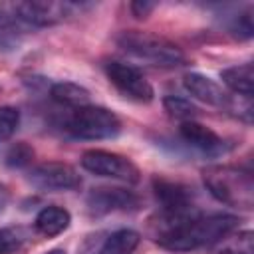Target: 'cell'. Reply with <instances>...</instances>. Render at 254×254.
Here are the masks:
<instances>
[{"label":"cell","mask_w":254,"mask_h":254,"mask_svg":"<svg viewBox=\"0 0 254 254\" xmlns=\"http://www.w3.org/2000/svg\"><path fill=\"white\" fill-rule=\"evenodd\" d=\"M240 218L234 214L214 212L200 214L189 212L181 216H163L157 222L153 240L169 252H190L196 248L212 246L226 234L238 230Z\"/></svg>","instance_id":"6da1fadb"},{"label":"cell","mask_w":254,"mask_h":254,"mask_svg":"<svg viewBox=\"0 0 254 254\" xmlns=\"http://www.w3.org/2000/svg\"><path fill=\"white\" fill-rule=\"evenodd\" d=\"M206 190L222 204L250 210L254 206V181L250 171L234 165H208L202 169Z\"/></svg>","instance_id":"7a4b0ae2"},{"label":"cell","mask_w":254,"mask_h":254,"mask_svg":"<svg viewBox=\"0 0 254 254\" xmlns=\"http://www.w3.org/2000/svg\"><path fill=\"white\" fill-rule=\"evenodd\" d=\"M115 44L121 52L133 56L135 60L147 62L157 67H177L185 62V52L171 40L141 30H123L117 34Z\"/></svg>","instance_id":"3957f363"},{"label":"cell","mask_w":254,"mask_h":254,"mask_svg":"<svg viewBox=\"0 0 254 254\" xmlns=\"http://www.w3.org/2000/svg\"><path fill=\"white\" fill-rule=\"evenodd\" d=\"M65 131L73 139L83 141L115 139L121 133V119L111 109L89 103L71 111V115L65 119Z\"/></svg>","instance_id":"277c9868"},{"label":"cell","mask_w":254,"mask_h":254,"mask_svg":"<svg viewBox=\"0 0 254 254\" xmlns=\"http://www.w3.org/2000/svg\"><path fill=\"white\" fill-rule=\"evenodd\" d=\"M79 163L87 173L97 175V177L115 179V181H121L127 185H137L141 181L139 167L129 157H123V155L113 153V151L87 149L81 153Z\"/></svg>","instance_id":"5b68a950"},{"label":"cell","mask_w":254,"mask_h":254,"mask_svg":"<svg viewBox=\"0 0 254 254\" xmlns=\"http://www.w3.org/2000/svg\"><path fill=\"white\" fill-rule=\"evenodd\" d=\"M83 4L73 2H50V0H28L10 4L12 14L24 26L32 28H48L64 22L67 16H73L75 10H81Z\"/></svg>","instance_id":"8992f818"},{"label":"cell","mask_w":254,"mask_h":254,"mask_svg":"<svg viewBox=\"0 0 254 254\" xmlns=\"http://www.w3.org/2000/svg\"><path fill=\"white\" fill-rule=\"evenodd\" d=\"M103 69H105L107 79L115 85V89L121 95L129 97V99H133L137 103L153 101L155 89L135 65L119 62V60H109V62L103 64Z\"/></svg>","instance_id":"52a82bcc"},{"label":"cell","mask_w":254,"mask_h":254,"mask_svg":"<svg viewBox=\"0 0 254 254\" xmlns=\"http://www.w3.org/2000/svg\"><path fill=\"white\" fill-rule=\"evenodd\" d=\"M28 183L44 192H64V190H75L81 187L79 173L60 161H46L40 165H34L28 171Z\"/></svg>","instance_id":"ba28073f"},{"label":"cell","mask_w":254,"mask_h":254,"mask_svg":"<svg viewBox=\"0 0 254 254\" xmlns=\"http://www.w3.org/2000/svg\"><path fill=\"white\" fill-rule=\"evenodd\" d=\"M85 206L91 216H105L111 212H135L141 208V196L121 187H97L87 192Z\"/></svg>","instance_id":"9c48e42d"},{"label":"cell","mask_w":254,"mask_h":254,"mask_svg":"<svg viewBox=\"0 0 254 254\" xmlns=\"http://www.w3.org/2000/svg\"><path fill=\"white\" fill-rule=\"evenodd\" d=\"M151 187L163 216H181V214L194 212L192 190L187 185L165 179V177H153Z\"/></svg>","instance_id":"30bf717a"},{"label":"cell","mask_w":254,"mask_h":254,"mask_svg":"<svg viewBox=\"0 0 254 254\" xmlns=\"http://www.w3.org/2000/svg\"><path fill=\"white\" fill-rule=\"evenodd\" d=\"M179 133L187 145L194 147L196 151H200L202 155H208V157H220L232 149V145L226 139H222L216 131H212L210 127H206L198 121L181 123Z\"/></svg>","instance_id":"8fae6325"},{"label":"cell","mask_w":254,"mask_h":254,"mask_svg":"<svg viewBox=\"0 0 254 254\" xmlns=\"http://www.w3.org/2000/svg\"><path fill=\"white\" fill-rule=\"evenodd\" d=\"M183 87L185 91L194 97L196 101L210 105V107H218L228 111V105L232 101V95H228L212 77L198 73V71H189L183 75Z\"/></svg>","instance_id":"7c38bea8"},{"label":"cell","mask_w":254,"mask_h":254,"mask_svg":"<svg viewBox=\"0 0 254 254\" xmlns=\"http://www.w3.org/2000/svg\"><path fill=\"white\" fill-rule=\"evenodd\" d=\"M71 224V214L67 208L58 206V204H48L44 206L36 218H34V228L38 234L46 238H54L62 232H65Z\"/></svg>","instance_id":"4fadbf2b"},{"label":"cell","mask_w":254,"mask_h":254,"mask_svg":"<svg viewBox=\"0 0 254 254\" xmlns=\"http://www.w3.org/2000/svg\"><path fill=\"white\" fill-rule=\"evenodd\" d=\"M139 242H141L139 232H135L131 228H119V230L105 234L99 240L95 254H133L135 248L139 246Z\"/></svg>","instance_id":"5bb4252c"},{"label":"cell","mask_w":254,"mask_h":254,"mask_svg":"<svg viewBox=\"0 0 254 254\" xmlns=\"http://www.w3.org/2000/svg\"><path fill=\"white\" fill-rule=\"evenodd\" d=\"M220 79H222V83L232 93L242 95V97H252V89H254V65L250 62H246V64L224 67L220 71Z\"/></svg>","instance_id":"9a60e30c"},{"label":"cell","mask_w":254,"mask_h":254,"mask_svg":"<svg viewBox=\"0 0 254 254\" xmlns=\"http://www.w3.org/2000/svg\"><path fill=\"white\" fill-rule=\"evenodd\" d=\"M24 42V24L12 14L10 6L0 4V52H16Z\"/></svg>","instance_id":"2e32d148"},{"label":"cell","mask_w":254,"mask_h":254,"mask_svg":"<svg viewBox=\"0 0 254 254\" xmlns=\"http://www.w3.org/2000/svg\"><path fill=\"white\" fill-rule=\"evenodd\" d=\"M50 97L56 103L65 105V107H73V109L89 105V91L83 85L73 83V81H56V83H52Z\"/></svg>","instance_id":"e0dca14e"},{"label":"cell","mask_w":254,"mask_h":254,"mask_svg":"<svg viewBox=\"0 0 254 254\" xmlns=\"http://www.w3.org/2000/svg\"><path fill=\"white\" fill-rule=\"evenodd\" d=\"M208 248L212 254H252V232L234 230Z\"/></svg>","instance_id":"ac0fdd59"},{"label":"cell","mask_w":254,"mask_h":254,"mask_svg":"<svg viewBox=\"0 0 254 254\" xmlns=\"http://www.w3.org/2000/svg\"><path fill=\"white\" fill-rule=\"evenodd\" d=\"M32 234L26 226H4L0 228V254H18L22 252Z\"/></svg>","instance_id":"d6986e66"},{"label":"cell","mask_w":254,"mask_h":254,"mask_svg":"<svg viewBox=\"0 0 254 254\" xmlns=\"http://www.w3.org/2000/svg\"><path fill=\"white\" fill-rule=\"evenodd\" d=\"M163 107H165V111L173 119H179L181 123L194 121V117L198 115V107L192 105L190 99L181 97V95H167V97H163Z\"/></svg>","instance_id":"ffe728a7"},{"label":"cell","mask_w":254,"mask_h":254,"mask_svg":"<svg viewBox=\"0 0 254 254\" xmlns=\"http://www.w3.org/2000/svg\"><path fill=\"white\" fill-rule=\"evenodd\" d=\"M36 157V151L32 145H28L26 141H18V143H12L6 151H4V165L10 167V169H24L28 165H32Z\"/></svg>","instance_id":"44dd1931"},{"label":"cell","mask_w":254,"mask_h":254,"mask_svg":"<svg viewBox=\"0 0 254 254\" xmlns=\"http://www.w3.org/2000/svg\"><path fill=\"white\" fill-rule=\"evenodd\" d=\"M228 32L232 36H236L238 40H250L254 34V26H252V10L246 8L244 12H238L234 16H230L228 20Z\"/></svg>","instance_id":"7402d4cb"},{"label":"cell","mask_w":254,"mask_h":254,"mask_svg":"<svg viewBox=\"0 0 254 254\" xmlns=\"http://www.w3.org/2000/svg\"><path fill=\"white\" fill-rule=\"evenodd\" d=\"M20 125V111L10 105L0 107V141L10 139Z\"/></svg>","instance_id":"603a6c76"},{"label":"cell","mask_w":254,"mask_h":254,"mask_svg":"<svg viewBox=\"0 0 254 254\" xmlns=\"http://www.w3.org/2000/svg\"><path fill=\"white\" fill-rule=\"evenodd\" d=\"M157 8V4L155 2H149V0H135V2H131L129 4V10H131V14L135 16V18H147L153 10Z\"/></svg>","instance_id":"cb8c5ba5"},{"label":"cell","mask_w":254,"mask_h":254,"mask_svg":"<svg viewBox=\"0 0 254 254\" xmlns=\"http://www.w3.org/2000/svg\"><path fill=\"white\" fill-rule=\"evenodd\" d=\"M10 189L4 185V183H0V212H4V208L8 206V202H10Z\"/></svg>","instance_id":"d4e9b609"},{"label":"cell","mask_w":254,"mask_h":254,"mask_svg":"<svg viewBox=\"0 0 254 254\" xmlns=\"http://www.w3.org/2000/svg\"><path fill=\"white\" fill-rule=\"evenodd\" d=\"M44 254H67L64 248H52V250H48V252H44Z\"/></svg>","instance_id":"484cf974"}]
</instances>
